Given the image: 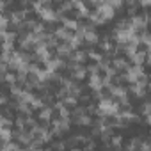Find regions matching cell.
I'll list each match as a JSON object with an SVG mask.
<instances>
[{
    "mask_svg": "<svg viewBox=\"0 0 151 151\" xmlns=\"http://www.w3.org/2000/svg\"><path fill=\"white\" fill-rule=\"evenodd\" d=\"M87 73H89V75L101 73V69H100V64H98V62H91V64H87Z\"/></svg>",
    "mask_w": 151,
    "mask_h": 151,
    "instance_id": "7",
    "label": "cell"
},
{
    "mask_svg": "<svg viewBox=\"0 0 151 151\" xmlns=\"http://www.w3.org/2000/svg\"><path fill=\"white\" fill-rule=\"evenodd\" d=\"M87 87L91 91H100L103 87V73H96V75H89L87 80Z\"/></svg>",
    "mask_w": 151,
    "mask_h": 151,
    "instance_id": "2",
    "label": "cell"
},
{
    "mask_svg": "<svg viewBox=\"0 0 151 151\" xmlns=\"http://www.w3.org/2000/svg\"><path fill=\"white\" fill-rule=\"evenodd\" d=\"M94 9H96V11H98L105 20H107V22L114 20V18H116V14H117V13H116V7H114L110 2H101V4H98Z\"/></svg>",
    "mask_w": 151,
    "mask_h": 151,
    "instance_id": "1",
    "label": "cell"
},
{
    "mask_svg": "<svg viewBox=\"0 0 151 151\" xmlns=\"http://www.w3.org/2000/svg\"><path fill=\"white\" fill-rule=\"evenodd\" d=\"M139 6L142 9H149L151 7V0H139Z\"/></svg>",
    "mask_w": 151,
    "mask_h": 151,
    "instance_id": "10",
    "label": "cell"
},
{
    "mask_svg": "<svg viewBox=\"0 0 151 151\" xmlns=\"http://www.w3.org/2000/svg\"><path fill=\"white\" fill-rule=\"evenodd\" d=\"M84 41H86V45H98L101 41V36L96 30H86L84 32Z\"/></svg>",
    "mask_w": 151,
    "mask_h": 151,
    "instance_id": "3",
    "label": "cell"
},
{
    "mask_svg": "<svg viewBox=\"0 0 151 151\" xmlns=\"http://www.w3.org/2000/svg\"><path fill=\"white\" fill-rule=\"evenodd\" d=\"M13 130L14 128H0V137H2V142H9L13 140Z\"/></svg>",
    "mask_w": 151,
    "mask_h": 151,
    "instance_id": "5",
    "label": "cell"
},
{
    "mask_svg": "<svg viewBox=\"0 0 151 151\" xmlns=\"http://www.w3.org/2000/svg\"><path fill=\"white\" fill-rule=\"evenodd\" d=\"M147 89L151 91V75H149V82H147Z\"/></svg>",
    "mask_w": 151,
    "mask_h": 151,
    "instance_id": "12",
    "label": "cell"
},
{
    "mask_svg": "<svg viewBox=\"0 0 151 151\" xmlns=\"http://www.w3.org/2000/svg\"><path fill=\"white\" fill-rule=\"evenodd\" d=\"M89 52V60H93V62H100L103 57H105V53L101 52V50H94V48H91V50H87Z\"/></svg>",
    "mask_w": 151,
    "mask_h": 151,
    "instance_id": "4",
    "label": "cell"
},
{
    "mask_svg": "<svg viewBox=\"0 0 151 151\" xmlns=\"http://www.w3.org/2000/svg\"><path fill=\"white\" fill-rule=\"evenodd\" d=\"M73 2H78V0H73Z\"/></svg>",
    "mask_w": 151,
    "mask_h": 151,
    "instance_id": "13",
    "label": "cell"
},
{
    "mask_svg": "<svg viewBox=\"0 0 151 151\" xmlns=\"http://www.w3.org/2000/svg\"><path fill=\"white\" fill-rule=\"evenodd\" d=\"M50 147H53V149H64V147H66V142H59V140H52V142H50Z\"/></svg>",
    "mask_w": 151,
    "mask_h": 151,
    "instance_id": "9",
    "label": "cell"
},
{
    "mask_svg": "<svg viewBox=\"0 0 151 151\" xmlns=\"http://www.w3.org/2000/svg\"><path fill=\"white\" fill-rule=\"evenodd\" d=\"M9 96H11L9 93H6V91L2 93V96H0V105H2V107H6V105H9Z\"/></svg>",
    "mask_w": 151,
    "mask_h": 151,
    "instance_id": "8",
    "label": "cell"
},
{
    "mask_svg": "<svg viewBox=\"0 0 151 151\" xmlns=\"http://www.w3.org/2000/svg\"><path fill=\"white\" fill-rule=\"evenodd\" d=\"M146 64L151 66V53H147V57H146Z\"/></svg>",
    "mask_w": 151,
    "mask_h": 151,
    "instance_id": "11",
    "label": "cell"
},
{
    "mask_svg": "<svg viewBox=\"0 0 151 151\" xmlns=\"http://www.w3.org/2000/svg\"><path fill=\"white\" fill-rule=\"evenodd\" d=\"M123 139H124V135H121V133L114 135L110 140V147H123Z\"/></svg>",
    "mask_w": 151,
    "mask_h": 151,
    "instance_id": "6",
    "label": "cell"
}]
</instances>
